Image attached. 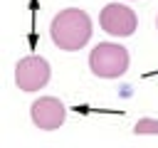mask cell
Returning <instances> with one entry per match:
<instances>
[{
  "instance_id": "5b68a950",
  "label": "cell",
  "mask_w": 158,
  "mask_h": 148,
  "mask_svg": "<svg viewBox=\"0 0 158 148\" xmlns=\"http://www.w3.org/2000/svg\"><path fill=\"white\" fill-rule=\"evenodd\" d=\"M64 116H67V109L59 99L54 96H42L37 101H32L30 106V118L37 128L42 131H54L64 123Z\"/></svg>"
},
{
  "instance_id": "3957f363",
  "label": "cell",
  "mask_w": 158,
  "mask_h": 148,
  "mask_svg": "<svg viewBox=\"0 0 158 148\" xmlns=\"http://www.w3.org/2000/svg\"><path fill=\"white\" fill-rule=\"evenodd\" d=\"M99 25L106 35L111 37H131L138 27V17L128 5L121 2H109L99 12Z\"/></svg>"
},
{
  "instance_id": "277c9868",
  "label": "cell",
  "mask_w": 158,
  "mask_h": 148,
  "mask_svg": "<svg viewBox=\"0 0 158 148\" xmlns=\"http://www.w3.org/2000/svg\"><path fill=\"white\" fill-rule=\"evenodd\" d=\"M49 62L37 54H27L15 64V84L22 91H37L49 81Z\"/></svg>"
},
{
  "instance_id": "8992f818",
  "label": "cell",
  "mask_w": 158,
  "mask_h": 148,
  "mask_svg": "<svg viewBox=\"0 0 158 148\" xmlns=\"http://www.w3.org/2000/svg\"><path fill=\"white\" fill-rule=\"evenodd\" d=\"M133 133H156L158 136V121L156 118H138L133 126Z\"/></svg>"
},
{
  "instance_id": "7a4b0ae2",
  "label": "cell",
  "mask_w": 158,
  "mask_h": 148,
  "mask_svg": "<svg viewBox=\"0 0 158 148\" xmlns=\"http://www.w3.org/2000/svg\"><path fill=\"white\" fill-rule=\"evenodd\" d=\"M89 69L99 79H118L128 72V52L118 42H99L89 54Z\"/></svg>"
},
{
  "instance_id": "6da1fadb",
  "label": "cell",
  "mask_w": 158,
  "mask_h": 148,
  "mask_svg": "<svg viewBox=\"0 0 158 148\" xmlns=\"http://www.w3.org/2000/svg\"><path fill=\"white\" fill-rule=\"evenodd\" d=\"M49 37L59 49L77 52L91 37V17L79 7L59 10L49 22Z\"/></svg>"
},
{
  "instance_id": "52a82bcc",
  "label": "cell",
  "mask_w": 158,
  "mask_h": 148,
  "mask_svg": "<svg viewBox=\"0 0 158 148\" xmlns=\"http://www.w3.org/2000/svg\"><path fill=\"white\" fill-rule=\"evenodd\" d=\"M156 27H158V17H156Z\"/></svg>"
}]
</instances>
